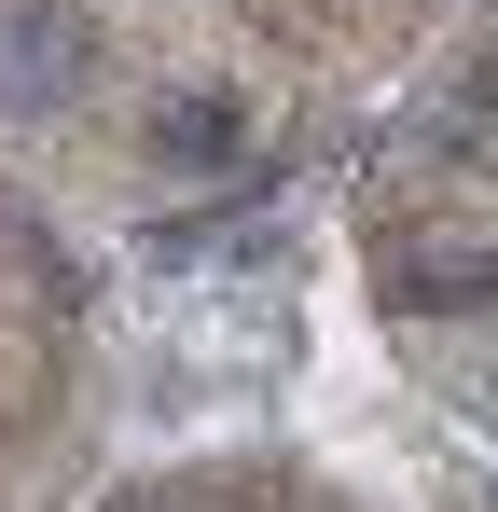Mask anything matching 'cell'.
<instances>
[{"label":"cell","instance_id":"6da1fadb","mask_svg":"<svg viewBox=\"0 0 498 512\" xmlns=\"http://www.w3.org/2000/svg\"><path fill=\"white\" fill-rule=\"evenodd\" d=\"M70 84H83V28L42 14V0H14V14H0V111L42 125V111H70Z\"/></svg>","mask_w":498,"mask_h":512},{"label":"cell","instance_id":"7a4b0ae2","mask_svg":"<svg viewBox=\"0 0 498 512\" xmlns=\"http://www.w3.org/2000/svg\"><path fill=\"white\" fill-rule=\"evenodd\" d=\"M388 305H402V319H485L498 263L485 250H402V263H388Z\"/></svg>","mask_w":498,"mask_h":512},{"label":"cell","instance_id":"3957f363","mask_svg":"<svg viewBox=\"0 0 498 512\" xmlns=\"http://www.w3.org/2000/svg\"><path fill=\"white\" fill-rule=\"evenodd\" d=\"M153 153H166V167H194V180L236 167V111H222V97H166V111H153Z\"/></svg>","mask_w":498,"mask_h":512},{"label":"cell","instance_id":"277c9868","mask_svg":"<svg viewBox=\"0 0 498 512\" xmlns=\"http://www.w3.org/2000/svg\"><path fill=\"white\" fill-rule=\"evenodd\" d=\"M125 512H153V499H125Z\"/></svg>","mask_w":498,"mask_h":512}]
</instances>
